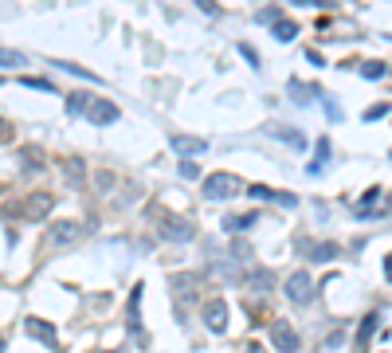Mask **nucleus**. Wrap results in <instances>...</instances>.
Returning a JSON list of instances; mask_svg holds the SVG:
<instances>
[{
	"mask_svg": "<svg viewBox=\"0 0 392 353\" xmlns=\"http://www.w3.org/2000/svg\"><path fill=\"white\" fill-rule=\"evenodd\" d=\"M153 224H157V232L165 235V240H173V244H185V240L196 235L192 220H185V216H176V212H165V208L153 212Z\"/></svg>",
	"mask_w": 392,
	"mask_h": 353,
	"instance_id": "1",
	"label": "nucleus"
},
{
	"mask_svg": "<svg viewBox=\"0 0 392 353\" xmlns=\"http://www.w3.org/2000/svg\"><path fill=\"white\" fill-rule=\"evenodd\" d=\"M244 193V181L235 173H212L204 176V196L208 200H232V196Z\"/></svg>",
	"mask_w": 392,
	"mask_h": 353,
	"instance_id": "2",
	"label": "nucleus"
},
{
	"mask_svg": "<svg viewBox=\"0 0 392 353\" xmlns=\"http://www.w3.org/2000/svg\"><path fill=\"white\" fill-rule=\"evenodd\" d=\"M24 333L36 338V342H43L48 349H59V330L48 322V318H24Z\"/></svg>",
	"mask_w": 392,
	"mask_h": 353,
	"instance_id": "3",
	"label": "nucleus"
},
{
	"mask_svg": "<svg viewBox=\"0 0 392 353\" xmlns=\"http://www.w3.org/2000/svg\"><path fill=\"white\" fill-rule=\"evenodd\" d=\"M286 298H290L294 306H306L314 298V283H310V275L306 271H294L290 279H286Z\"/></svg>",
	"mask_w": 392,
	"mask_h": 353,
	"instance_id": "4",
	"label": "nucleus"
},
{
	"mask_svg": "<svg viewBox=\"0 0 392 353\" xmlns=\"http://www.w3.org/2000/svg\"><path fill=\"white\" fill-rule=\"evenodd\" d=\"M83 114H87L94 126H110V122H118V118H122V110H118L114 102H106V98H90Z\"/></svg>",
	"mask_w": 392,
	"mask_h": 353,
	"instance_id": "5",
	"label": "nucleus"
},
{
	"mask_svg": "<svg viewBox=\"0 0 392 353\" xmlns=\"http://www.w3.org/2000/svg\"><path fill=\"white\" fill-rule=\"evenodd\" d=\"M83 235V228L75 224V220H63V224H51L48 228V247H71Z\"/></svg>",
	"mask_w": 392,
	"mask_h": 353,
	"instance_id": "6",
	"label": "nucleus"
},
{
	"mask_svg": "<svg viewBox=\"0 0 392 353\" xmlns=\"http://www.w3.org/2000/svg\"><path fill=\"white\" fill-rule=\"evenodd\" d=\"M271 342L279 345V353H294L302 349V342H298V333H294L290 322H271Z\"/></svg>",
	"mask_w": 392,
	"mask_h": 353,
	"instance_id": "7",
	"label": "nucleus"
},
{
	"mask_svg": "<svg viewBox=\"0 0 392 353\" xmlns=\"http://www.w3.org/2000/svg\"><path fill=\"white\" fill-rule=\"evenodd\" d=\"M298 251H306V259H314V263H330V259L342 255V247H337V244H310V240H298Z\"/></svg>",
	"mask_w": 392,
	"mask_h": 353,
	"instance_id": "8",
	"label": "nucleus"
},
{
	"mask_svg": "<svg viewBox=\"0 0 392 353\" xmlns=\"http://www.w3.org/2000/svg\"><path fill=\"white\" fill-rule=\"evenodd\" d=\"M126 326H130V333H134V342H146V333H141V286H134V291H130Z\"/></svg>",
	"mask_w": 392,
	"mask_h": 353,
	"instance_id": "9",
	"label": "nucleus"
},
{
	"mask_svg": "<svg viewBox=\"0 0 392 353\" xmlns=\"http://www.w3.org/2000/svg\"><path fill=\"white\" fill-rule=\"evenodd\" d=\"M204 326H208L212 333H224V330H227V306L220 303V298L204 303Z\"/></svg>",
	"mask_w": 392,
	"mask_h": 353,
	"instance_id": "10",
	"label": "nucleus"
},
{
	"mask_svg": "<svg viewBox=\"0 0 392 353\" xmlns=\"http://www.w3.org/2000/svg\"><path fill=\"white\" fill-rule=\"evenodd\" d=\"M255 224H259V212H239V216H227L224 220V232L239 235V232H251Z\"/></svg>",
	"mask_w": 392,
	"mask_h": 353,
	"instance_id": "11",
	"label": "nucleus"
},
{
	"mask_svg": "<svg viewBox=\"0 0 392 353\" xmlns=\"http://www.w3.org/2000/svg\"><path fill=\"white\" fill-rule=\"evenodd\" d=\"M286 90H290V98L298 102V106H306L310 98H318V95H322L318 87H310V83H302V78H290V83H286Z\"/></svg>",
	"mask_w": 392,
	"mask_h": 353,
	"instance_id": "12",
	"label": "nucleus"
},
{
	"mask_svg": "<svg viewBox=\"0 0 392 353\" xmlns=\"http://www.w3.org/2000/svg\"><path fill=\"white\" fill-rule=\"evenodd\" d=\"M51 205H55V200H51V193H36L28 205H24V212H28L31 220H43V216L51 212Z\"/></svg>",
	"mask_w": 392,
	"mask_h": 353,
	"instance_id": "13",
	"label": "nucleus"
},
{
	"mask_svg": "<svg viewBox=\"0 0 392 353\" xmlns=\"http://www.w3.org/2000/svg\"><path fill=\"white\" fill-rule=\"evenodd\" d=\"M173 149H181V153H204V149H208V141H204V137L173 134Z\"/></svg>",
	"mask_w": 392,
	"mask_h": 353,
	"instance_id": "14",
	"label": "nucleus"
},
{
	"mask_svg": "<svg viewBox=\"0 0 392 353\" xmlns=\"http://www.w3.org/2000/svg\"><path fill=\"white\" fill-rule=\"evenodd\" d=\"M326 161H330V137H318V157H314L310 165H306V173L318 176V173L326 169Z\"/></svg>",
	"mask_w": 392,
	"mask_h": 353,
	"instance_id": "15",
	"label": "nucleus"
},
{
	"mask_svg": "<svg viewBox=\"0 0 392 353\" xmlns=\"http://www.w3.org/2000/svg\"><path fill=\"white\" fill-rule=\"evenodd\" d=\"M372 333H377V314H365V318H361V330H357V353H365V345H369Z\"/></svg>",
	"mask_w": 392,
	"mask_h": 353,
	"instance_id": "16",
	"label": "nucleus"
},
{
	"mask_svg": "<svg viewBox=\"0 0 392 353\" xmlns=\"http://www.w3.org/2000/svg\"><path fill=\"white\" fill-rule=\"evenodd\" d=\"M294 36H298V24H294V20H286V16L274 20V39H279V43H290Z\"/></svg>",
	"mask_w": 392,
	"mask_h": 353,
	"instance_id": "17",
	"label": "nucleus"
},
{
	"mask_svg": "<svg viewBox=\"0 0 392 353\" xmlns=\"http://www.w3.org/2000/svg\"><path fill=\"white\" fill-rule=\"evenodd\" d=\"M361 75L365 78H384L388 75V63H384V59H369V63H361Z\"/></svg>",
	"mask_w": 392,
	"mask_h": 353,
	"instance_id": "18",
	"label": "nucleus"
},
{
	"mask_svg": "<svg viewBox=\"0 0 392 353\" xmlns=\"http://www.w3.org/2000/svg\"><path fill=\"white\" fill-rule=\"evenodd\" d=\"M271 283H274V275H271V271H255V275H247V286H255L259 294L271 291Z\"/></svg>",
	"mask_w": 392,
	"mask_h": 353,
	"instance_id": "19",
	"label": "nucleus"
},
{
	"mask_svg": "<svg viewBox=\"0 0 392 353\" xmlns=\"http://www.w3.org/2000/svg\"><path fill=\"white\" fill-rule=\"evenodd\" d=\"M274 137H283L286 146H294V149H302L306 146V137L298 134V130H290V126H283V130H274Z\"/></svg>",
	"mask_w": 392,
	"mask_h": 353,
	"instance_id": "20",
	"label": "nucleus"
},
{
	"mask_svg": "<svg viewBox=\"0 0 392 353\" xmlns=\"http://www.w3.org/2000/svg\"><path fill=\"white\" fill-rule=\"evenodd\" d=\"M63 173L78 185V181H83V161H78V157H67V161H63Z\"/></svg>",
	"mask_w": 392,
	"mask_h": 353,
	"instance_id": "21",
	"label": "nucleus"
},
{
	"mask_svg": "<svg viewBox=\"0 0 392 353\" xmlns=\"http://www.w3.org/2000/svg\"><path fill=\"white\" fill-rule=\"evenodd\" d=\"M0 63H4V67H24L28 59L20 55V51H8V48H0Z\"/></svg>",
	"mask_w": 392,
	"mask_h": 353,
	"instance_id": "22",
	"label": "nucleus"
},
{
	"mask_svg": "<svg viewBox=\"0 0 392 353\" xmlns=\"http://www.w3.org/2000/svg\"><path fill=\"white\" fill-rule=\"evenodd\" d=\"M90 102V95H67V114H83Z\"/></svg>",
	"mask_w": 392,
	"mask_h": 353,
	"instance_id": "23",
	"label": "nucleus"
},
{
	"mask_svg": "<svg viewBox=\"0 0 392 353\" xmlns=\"http://www.w3.org/2000/svg\"><path fill=\"white\" fill-rule=\"evenodd\" d=\"M55 67H63V71H67V75H75V78H90V83H98V78L90 75L87 67H78V63H55Z\"/></svg>",
	"mask_w": 392,
	"mask_h": 353,
	"instance_id": "24",
	"label": "nucleus"
},
{
	"mask_svg": "<svg viewBox=\"0 0 392 353\" xmlns=\"http://www.w3.org/2000/svg\"><path fill=\"white\" fill-rule=\"evenodd\" d=\"M244 193L251 196V200H271L274 188H267V185H244Z\"/></svg>",
	"mask_w": 392,
	"mask_h": 353,
	"instance_id": "25",
	"label": "nucleus"
},
{
	"mask_svg": "<svg viewBox=\"0 0 392 353\" xmlns=\"http://www.w3.org/2000/svg\"><path fill=\"white\" fill-rule=\"evenodd\" d=\"M20 83H24V87H31V90H48V95H55V87H51L48 78H31V75H24Z\"/></svg>",
	"mask_w": 392,
	"mask_h": 353,
	"instance_id": "26",
	"label": "nucleus"
},
{
	"mask_svg": "<svg viewBox=\"0 0 392 353\" xmlns=\"http://www.w3.org/2000/svg\"><path fill=\"white\" fill-rule=\"evenodd\" d=\"M384 200V188H369V193H365V200H361V212H369L372 205H381Z\"/></svg>",
	"mask_w": 392,
	"mask_h": 353,
	"instance_id": "27",
	"label": "nucleus"
},
{
	"mask_svg": "<svg viewBox=\"0 0 392 353\" xmlns=\"http://www.w3.org/2000/svg\"><path fill=\"white\" fill-rule=\"evenodd\" d=\"M181 176H185V181H196V176H200V165H196V161H181Z\"/></svg>",
	"mask_w": 392,
	"mask_h": 353,
	"instance_id": "28",
	"label": "nucleus"
},
{
	"mask_svg": "<svg viewBox=\"0 0 392 353\" xmlns=\"http://www.w3.org/2000/svg\"><path fill=\"white\" fill-rule=\"evenodd\" d=\"M239 55H244L247 63H251V67H259V51H255L251 43H239Z\"/></svg>",
	"mask_w": 392,
	"mask_h": 353,
	"instance_id": "29",
	"label": "nucleus"
},
{
	"mask_svg": "<svg viewBox=\"0 0 392 353\" xmlns=\"http://www.w3.org/2000/svg\"><path fill=\"white\" fill-rule=\"evenodd\" d=\"M388 114V102H381V106H369L365 110V122H377V118H384Z\"/></svg>",
	"mask_w": 392,
	"mask_h": 353,
	"instance_id": "30",
	"label": "nucleus"
},
{
	"mask_svg": "<svg viewBox=\"0 0 392 353\" xmlns=\"http://www.w3.org/2000/svg\"><path fill=\"white\" fill-rule=\"evenodd\" d=\"M271 200H279L283 208H294V205H298V196H294V193H271Z\"/></svg>",
	"mask_w": 392,
	"mask_h": 353,
	"instance_id": "31",
	"label": "nucleus"
},
{
	"mask_svg": "<svg viewBox=\"0 0 392 353\" xmlns=\"http://www.w3.org/2000/svg\"><path fill=\"white\" fill-rule=\"evenodd\" d=\"M279 16H283V8H263V12H259V16H255V20H259V24H274V20H279Z\"/></svg>",
	"mask_w": 392,
	"mask_h": 353,
	"instance_id": "32",
	"label": "nucleus"
},
{
	"mask_svg": "<svg viewBox=\"0 0 392 353\" xmlns=\"http://www.w3.org/2000/svg\"><path fill=\"white\" fill-rule=\"evenodd\" d=\"M326 114H330L333 122H342V110H337V102H333V98H326Z\"/></svg>",
	"mask_w": 392,
	"mask_h": 353,
	"instance_id": "33",
	"label": "nucleus"
},
{
	"mask_svg": "<svg viewBox=\"0 0 392 353\" xmlns=\"http://www.w3.org/2000/svg\"><path fill=\"white\" fill-rule=\"evenodd\" d=\"M4 141H12V126L0 118V146H4Z\"/></svg>",
	"mask_w": 392,
	"mask_h": 353,
	"instance_id": "34",
	"label": "nucleus"
},
{
	"mask_svg": "<svg viewBox=\"0 0 392 353\" xmlns=\"http://www.w3.org/2000/svg\"><path fill=\"white\" fill-rule=\"evenodd\" d=\"M0 353H4V338H0Z\"/></svg>",
	"mask_w": 392,
	"mask_h": 353,
	"instance_id": "35",
	"label": "nucleus"
}]
</instances>
